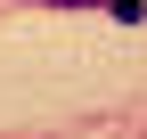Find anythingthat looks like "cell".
<instances>
[{"instance_id":"cell-1","label":"cell","mask_w":147,"mask_h":139,"mask_svg":"<svg viewBox=\"0 0 147 139\" xmlns=\"http://www.w3.org/2000/svg\"><path fill=\"white\" fill-rule=\"evenodd\" d=\"M49 8H106V16H123V25H139L147 0H49Z\"/></svg>"}]
</instances>
